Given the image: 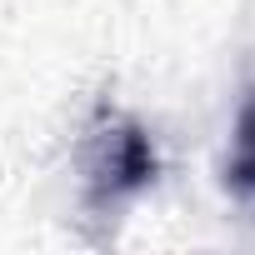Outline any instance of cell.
I'll use <instances>...</instances> for the list:
<instances>
[{"label":"cell","instance_id":"obj_1","mask_svg":"<svg viewBox=\"0 0 255 255\" xmlns=\"http://www.w3.org/2000/svg\"><path fill=\"white\" fill-rule=\"evenodd\" d=\"M225 180H230L235 200L255 210V95H250V105H245V110H240V120H235V140H230Z\"/></svg>","mask_w":255,"mask_h":255}]
</instances>
